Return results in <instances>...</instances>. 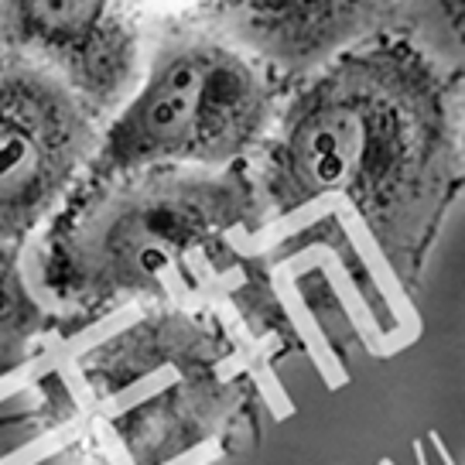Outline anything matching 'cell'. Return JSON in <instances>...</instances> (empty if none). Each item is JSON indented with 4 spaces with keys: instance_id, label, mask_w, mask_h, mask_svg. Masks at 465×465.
<instances>
[{
    "instance_id": "obj_1",
    "label": "cell",
    "mask_w": 465,
    "mask_h": 465,
    "mask_svg": "<svg viewBox=\"0 0 465 465\" xmlns=\"http://www.w3.org/2000/svg\"><path fill=\"white\" fill-rule=\"evenodd\" d=\"M263 232L342 205L414 294L462 195L451 79L401 35H380L291 83L250 158Z\"/></svg>"
},
{
    "instance_id": "obj_2",
    "label": "cell",
    "mask_w": 465,
    "mask_h": 465,
    "mask_svg": "<svg viewBox=\"0 0 465 465\" xmlns=\"http://www.w3.org/2000/svg\"><path fill=\"white\" fill-rule=\"evenodd\" d=\"M263 232L247 164L161 168L75 189L45 226L38 281L55 308L100 319L127 305H232L253 335L288 319L247 243Z\"/></svg>"
},
{
    "instance_id": "obj_3",
    "label": "cell",
    "mask_w": 465,
    "mask_h": 465,
    "mask_svg": "<svg viewBox=\"0 0 465 465\" xmlns=\"http://www.w3.org/2000/svg\"><path fill=\"white\" fill-rule=\"evenodd\" d=\"M96 418L131 465L230 445L261 391L232 319L213 305H151L79 360Z\"/></svg>"
},
{
    "instance_id": "obj_4",
    "label": "cell",
    "mask_w": 465,
    "mask_h": 465,
    "mask_svg": "<svg viewBox=\"0 0 465 465\" xmlns=\"http://www.w3.org/2000/svg\"><path fill=\"white\" fill-rule=\"evenodd\" d=\"M284 89L267 65L213 28L164 35L147 45L141 79L103 124L75 189L161 168L226 172L250 164Z\"/></svg>"
},
{
    "instance_id": "obj_5",
    "label": "cell",
    "mask_w": 465,
    "mask_h": 465,
    "mask_svg": "<svg viewBox=\"0 0 465 465\" xmlns=\"http://www.w3.org/2000/svg\"><path fill=\"white\" fill-rule=\"evenodd\" d=\"M103 120L58 75L0 55V243L25 247L69 203Z\"/></svg>"
},
{
    "instance_id": "obj_6",
    "label": "cell",
    "mask_w": 465,
    "mask_h": 465,
    "mask_svg": "<svg viewBox=\"0 0 465 465\" xmlns=\"http://www.w3.org/2000/svg\"><path fill=\"white\" fill-rule=\"evenodd\" d=\"M0 55L58 75L106 124L137 86L147 42L116 0H0Z\"/></svg>"
},
{
    "instance_id": "obj_7",
    "label": "cell",
    "mask_w": 465,
    "mask_h": 465,
    "mask_svg": "<svg viewBox=\"0 0 465 465\" xmlns=\"http://www.w3.org/2000/svg\"><path fill=\"white\" fill-rule=\"evenodd\" d=\"M401 0H219L205 28L291 86L356 45L391 35Z\"/></svg>"
},
{
    "instance_id": "obj_8",
    "label": "cell",
    "mask_w": 465,
    "mask_h": 465,
    "mask_svg": "<svg viewBox=\"0 0 465 465\" xmlns=\"http://www.w3.org/2000/svg\"><path fill=\"white\" fill-rule=\"evenodd\" d=\"M45 325H48V305L25 277L21 247L0 243V377L28 360Z\"/></svg>"
},
{
    "instance_id": "obj_9",
    "label": "cell",
    "mask_w": 465,
    "mask_h": 465,
    "mask_svg": "<svg viewBox=\"0 0 465 465\" xmlns=\"http://www.w3.org/2000/svg\"><path fill=\"white\" fill-rule=\"evenodd\" d=\"M393 35L424 52L451 83L465 75V0H401Z\"/></svg>"
},
{
    "instance_id": "obj_10",
    "label": "cell",
    "mask_w": 465,
    "mask_h": 465,
    "mask_svg": "<svg viewBox=\"0 0 465 465\" xmlns=\"http://www.w3.org/2000/svg\"><path fill=\"white\" fill-rule=\"evenodd\" d=\"M216 4L219 0H116V7L144 35L147 45L174 31L205 28Z\"/></svg>"
},
{
    "instance_id": "obj_11",
    "label": "cell",
    "mask_w": 465,
    "mask_h": 465,
    "mask_svg": "<svg viewBox=\"0 0 465 465\" xmlns=\"http://www.w3.org/2000/svg\"><path fill=\"white\" fill-rule=\"evenodd\" d=\"M451 103H455V144H459V172L465 192V75L451 83Z\"/></svg>"
},
{
    "instance_id": "obj_12",
    "label": "cell",
    "mask_w": 465,
    "mask_h": 465,
    "mask_svg": "<svg viewBox=\"0 0 465 465\" xmlns=\"http://www.w3.org/2000/svg\"><path fill=\"white\" fill-rule=\"evenodd\" d=\"M38 465H106V462L103 459H89L83 449H69V451H58V455H52V459H45Z\"/></svg>"
}]
</instances>
